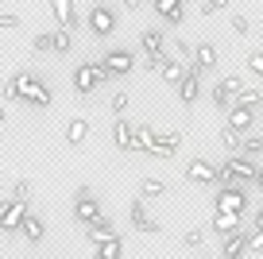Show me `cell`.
Listing matches in <instances>:
<instances>
[{
	"label": "cell",
	"instance_id": "cell-1",
	"mask_svg": "<svg viewBox=\"0 0 263 259\" xmlns=\"http://www.w3.org/2000/svg\"><path fill=\"white\" fill-rule=\"evenodd\" d=\"M16 81H20V101H27L31 108H50V85L43 78H35L31 70H20L16 73Z\"/></svg>",
	"mask_w": 263,
	"mask_h": 259
},
{
	"label": "cell",
	"instance_id": "cell-2",
	"mask_svg": "<svg viewBox=\"0 0 263 259\" xmlns=\"http://www.w3.org/2000/svg\"><path fill=\"white\" fill-rule=\"evenodd\" d=\"M105 81H108V73L101 70V62H82V66L74 70V78H70V85H74L78 97H89V93L101 89Z\"/></svg>",
	"mask_w": 263,
	"mask_h": 259
},
{
	"label": "cell",
	"instance_id": "cell-3",
	"mask_svg": "<svg viewBox=\"0 0 263 259\" xmlns=\"http://www.w3.org/2000/svg\"><path fill=\"white\" fill-rule=\"evenodd\" d=\"M101 70L108 73V81L112 78H128L132 70H136V54H132L128 47H112L101 54Z\"/></svg>",
	"mask_w": 263,
	"mask_h": 259
},
{
	"label": "cell",
	"instance_id": "cell-4",
	"mask_svg": "<svg viewBox=\"0 0 263 259\" xmlns=\"http://www.w3.org/2000/svg\"><path fill=\"white\" fill-rule=\"evenodd\" d=\"M248 209V194H244V186H236V182H232V186H221L217 190V197H213V213H244Z\"/></svg>",
	"mask_w": 263,
	"mask_h": 259
},
{
	"label": "cell",
	"instance_id": "cell-5",
	"mask_svg": "<svg viewBox=\"0 0 263 259\" xmlns=\"http://www.w3.org/2000/svg\"><path fill=\"white\" fill-rule=\"evenodd\" d=\"M240 93H244V78L229 73V78H221V81L213 85V89H209V97H213V105L221 108V113H229V108H232V101H236Z\"/></svg>",
	"mask_w": 263,
	"mask_h": 259
},
{
	"label": "cell",
	"instance_id": "cell-6",
	"mask_svg": "<svg viewBox=\"0 0 263 259\" xmlns=\"http://www.w3.org/2000/svg\"><path fill=\"white\" fill-rule=\"evenodd\" d=\"M85 24H89V31L97 35V39H108L120 20H116V8H108V4H93L89 16H85Z\"/></svg>",
	"mask_w": 263,
	"mask_h": 259
},
{
	"label": "cell",
	"instance_id": "cell-7",
	"mask_svg": "<svg viewBox=\"0 0 263 259\" xmlns=\"http://www.w3.org/2000/svg\"><path fill=\"white\" fill-rule=\"evenodd\" d=\"M221 166L229 170V178L236 182V186H252V182H255V170H259V162L248 159V155H229Z\"/></svg>",
	"mask_w": 263,
	"mask_h": 259
},
{
	"label": "cell",
	"instance_id": "cell-8",
	"mask_svg": "<svg viewBox=\"0 0 263 259\" xmlns=\"http://www.w3.org/2000/svg\"><path fill=\"white\" fill-rule=\"evenodd\" d=\"M97 217H101V197H93V190L82 186L74 194V220L78 225H93Z\"/></svg>",
	"mask_w": 263,
	"mask_h": 259
},
{
	"label": "cell",
	"instance_id": "cell-9",
	"mask_svg": "<svg viewBox=\"0 0 263 259\" xmlns=\"http://www.w3.org/2000/svg\"><path fill=\"white\" fill-rule=\"evenodd\" d=\"M182 174H186L190 186H217V166L209 159H190Z\"/></svg>",
	"mask_w": 263,
	"mask_h": 259
},
{
	"label": "cell",
	"instance_id": "cell-10",
	"mask_svg": "<svg viewBox=\"0 0 263 259\" xmlns=\"http://www.w3.org/2000/svg\"><path fill=\"white\" fill-rule=\"evenodd\" d=\"M24 217H27V201H16V197L0 201V228H4V232H20Z\"/></svg>",
	"mask_w": 263,
	"mask_h": 259
},
{
	"label": "cell",
	"instance_id": "cell-11",
	"mask_svg": "<svg viewBox=\"0 0 263 259\" xmlns=\"http://www.w3.org/2000/svg\"><path fill=\"white\" fill-rule=\"evenodd\" d=\"M47 4H50V16L58 20V27L74 35V27H78V0H47Z\"/></svg>",
	"mask_w": 263,
	"mask_h": 259
},
{
	"label": "cell",
	"instance_id": "cell-12",
	"mask_svg": "<svg viewBox=\"0 0 263 259\" xmlns=\"http://www.w3.org/2000/svg\"><path fill=\"white\" fill-rule=\"evenodd\" d=\"M252 124H255V108H252V105H232L229 113H224V128L240 132V136H248V132H252Z\"/></svg>",
	"mask_w": 263,
	"mask_h": 259
},
{
	"label": "cell",
	"instance_id": "cell-13",
	"mask_svg": "<svg viewBox=\"0 0 263 259\" xmlns=\"http://www.w3.org/2000/svg\"><path fill=\"white\" fill-rule=\"evenodd\" d=\"M140 47H143V54H147L151 62H163L166 58V35L159 31V27H147V31H140Z\"/></svg>",
	"mask_w": 263,
	"mask_h": 259
},
{
	"label": "cell",
	"instance_id": "cell-14",
	"mask_svg": "<svg viewBox=\"0 0 263 259\" xmlns=\"http://www.w3.org/2000/svg\"><path fill=\"white\" fill-rule=\"evenodd\" d=\"M132 228H136V232H159V220L155 217H151V213H147V201H143V197H136V201H132Z\"/></svg>",
	"mask_w": 263,
	"mask_h": 259
},
{
	"label": "cell",
	"instance_id": "cell-15",
	"mask_svg": "<svg viewBox=\"0 0 263 259\" xmlns=\"http://www.w3.org/2000/svg\"><path fill=\"white\" fill-rule=\"evenodd\" d=\"M182 136H186L182 128H171V132H163V136H155V147H151V155H159V159H171V155H178Z\"/></svg>",
	"mask_w": 263,
	"mask_h": 259
},
{
	"label": "cell",
	"instance_id": "cell-16",
	"mask_svg": "<svg viewBox=\"0 0 263 259\" xmlns=\"http://www.w3.org/2000/svg\"><path fill=\"white\" fill-rule=\"evenodd\" d=\"M197 97H201V73L190 66L186 78H182V85H178V101H182L186 108H194V101H197Z\"/></svg>",
	"mask_w": 263,
	"mask_h": 259
},
{
	"label": "cell",
	"instance_id": "cell-17",
	"mask_svg": "<svg viewBox=\"0 0 263 259\" xmlns=\"http://www.w3.org/2000/svg\"><path fill=\"white\" fill-rule=\"evenodd\" d=\"M190 66H194L197 73H213L217 70V47H213V43H197V47H194V62H190Z\"/></svg>",
	"mask_w": 263,
	"mask_h": 259
},
{
	"label": "cell",
	"instance_id": "cell-18",
	"mask_svg": "<svg viewBox=\"0 0 263 259\" xmlns=\"http://www.w3.org/2000/svg\"><path fill=\"white\" fill-rule=\"evenodd\" d=\"M112 143H116V151H136V128L124 116H116V124H112Z\"/></svg>",
	"mask_w": 263,
	"mask_h": 259
},
{
	"label": "cell",
	"instance_id": "cell-19",
	"mask_svg": "<svg viewBox=\"0 0 263 259\" xmlns=\"http://www.w3.org/2000/svg\"><path fill=\"white\" fill-rule=\"evenodd\" d=\"M221 259H248V232H232L221 240Z\"/></svg>",
	"mask_w": 263,
	"mask_h": 259
},
{
	"label": "cell",
	"instance_id": "cell-20",
	"mask_svg": "<svg viewBox=\"0 0 263 259\" xmlns=\"http://www.w3.org/2000/svg\"><path fill=\"white\" fill-rule=\"evenodd\" d=\"M108 236H116V228H112V217H105V213H101L93 225H85V240H89L93 248H97V244H105Z\"/></svg>",
	"mask_w": 263,
	"mask_h": 259
},
{
	"label": "cell",
	"instance_id": "cell-21",
	"mask_svg": "<svg viewBox=\"0 0 263 259\" xmlns=\"http://www.w3.org/2000/svg\"><path fill=\"white\" fill-rule=\"evenodd\" d=\"M155 12L163 16V24L178 27L182 16H186V0H155Z\"/></svg>",
	"mask_w": 263,
	"mask_h": 259
},
{
	"label": "cell",
	"instance_id": "cell-22",
	"mask_svg": "<svg viewBox=\"0 0 263 259\" xmlns=\"http://www.w3.org/2000/svg\"><path fill=\"white\" fill-rule=\"evenodd\" d=\"M159 70H163V81H166V85H174V89H178V85H182V78H186V70H190V66H186V62H178V58H171V54H166V58H163V66H159Z\"/></svg>",
	"mask_w": 263,
	"mask_h": 259
},
{
	"label": "cell",
	"instance_id": "cell-23",
	"mask_svg": "<svg viewBox=\"0 0 263 259\" xmlns=\"http://www.w3.org/2000/svg\"><path fill=\"white\" fill-rule=\"evenodd\" d=\"M209 228H213L217 236H232V232H240V217L236 213H213V220H209Z\"/></svg>",
	"mask_w": 263,
	"mask_h": 259
},
{
	"label": "cell",
	"instance_id": "cell-24",
	"mask_svg": "<svg viewBox=\"0 0 263 259\" xmlns=\"http://www.w3.org/2000/svg\"><path fill=\"white\" fill-rule=\"evenodd\" d=\"M20 232H24V240H27V244H39L43 236H47V220H43V217H31V213H27L24 225H20Z\"/></svg>",
	"mask_w": 263,
	"mask_h": 259
},
{
	"label": "cell",
	"instance_id": "cell-25",
	"mask_svg": "<svg viewBox=\"0 0 263 259\" xmlns=\"http://www.w3.org/2000/svg\"><path fill=\"white\" fill-rule=\"evenodd\" d=\"M85 136H89V120H85V116H74V120L66 124V143L70 147H82Z\"/></svg>",
	"mask_w": 263,
	"mask_h": 259
},
{
	"label": "cell",
	"instance_id": "cell-26",
	"mask_svg": "<svg viewBox=\"0 0 263 259\" xmlns=\"http://www.w3.org/2000/svg\"><path fill=\"white\" fill-rule=\"evenodd\" d=\"M124 255V244L120 236H108L105 244H97V251H93V259H120Z\"/></svg>",
	"mask_w": 263,
	"mask_h": 259
},
{
	"label": "cell",
	"instance_id": "cell-27",
	"mask_svg": "<svg viewBox=\"0 0 263 259\" xmlns=\"http://www.w3.org/2000/svg\"><path fill=\"white\" fill-rule=\"evenodd\" d=\"M50 43H54V50H50V54H58V58H66L70 50H74V35L62 31V27H58V31H50Z\"/></svg>",
	"mask_w": 263,
	"mask_h": 259
},
{
	"label": "cell",
	"instance_id": "cell-28",
	"mask_svg": "<svg viewBox=\"0 0 263 259\" xmlns=\"http://www.w3.org/2000/svg\"><path fill=\"white\" fill-rule=\"evenodd\" d=\"M155 136H159V132L151 128V124H136V151H147V155H151V147H155Z\"/></svg>",
	"mask_w": 263,
	"mask_h": 259
},
{
	"label": "cell",
	"instance_id": "cell-29",
	"mask_svg": "<svg viewBox=\"0 0 263 259\" xmlns=\"http://www.w3.org/2000/svg\"><path fill=\"white\" fill-rule=\"evenodd\" d=\"M140 197L147 201V197H166V182L163 178H143L140 182Z\"/></svg>",
	"mask_w": 263,
	"mask_h": 259
},
{
	"label": "cell",
	"instance_id": "cell-30",
	"mask_svg": "<svg viewBox=\"0 0 263 259\" xmlns=\"http://www.w3.org/2000/svg\"><path fill=\"white\" fill-rule=\"evenodd\" d=\"M240 155L259 159V155H263V136H244V139H240Z\"/></svg>",
	"mask_w": 263,
	"mask_h": 259
},
{
	"label": "cell",
	"instance_id": "cell-31",
	"mask_svg": "<svg viewBox=\"0 0 263 259\" xmlns=\"http://www.w3.org/2000/svg\"><path fill=\"white\" fill-rule=\"evenodd\" d=\"M0 101L8 105V101H20V81H16V73L12 78H4V85H0Z\"/></svg>",
	"mask_w": 263,
	"mask_h": 259
},
{
	"label": "cell",
	"instance_id": "cell-32",
	"mask_svg": "<svg viewBox=\"0 0 263 259\" xmlns=\"http://www.w3.org/2000/svg\"><path fill=\"white\" fill-rule=\"evenodd\" d=\"M240 132H232V128H221V143H224V151H232V155H240Z\"/></svg>",
	"mask_w": 263,
	"mask_h": 259
},
{
	"label": "cell",
	"instance_id": "cell-33",
	"mask_svg": "<svg viewBox=\"0 0 263 259\" xmlns=\"http://www.w3.org/2000/svg\"><path fill=\"white\" fill-rule=\"evenodd\" d=\"M128 105H132V97H128V93H112V97H108V108H112V113L116 116H124V113H128Z\"/></svg>",
	"mask_w": 263,
	"mask_h": 259
},
{
	"label": "cell",
	"instance_id": "cell-34",
	"mask_svg": "<svg viewBox=\"0 0 263 259\" xmlns=\"http://www.w3.org/2000/svg\"><path fill=\"white\" fill-rule=\"evenodd\" d=\"M182 244H186L190 251H197V248H201V244H205V232H201V228H190V232L182 236Z\"/></svg>",
	"mask_w": 263,
	"mask_h": 259
},
{
	"label": "cell",
	"instance_id": "cell-35",
	"mask_svg": "<svg viewBox=\"0 0 263 259\" xmlns=\"http://www.w3.org/2000/svg\"><path fill=\"white\" fill-rule=\"evenodd\" d=\"M31 50H35V54H50V50H54V43H50V31H47V35H35V39H31Z\"/></svg>",
	"mask_w": 263,
	"mask_h": 259
},
{
	"label": "cell",
	"instance_id": "cell-36",
	"mask_svg": "<svg viewBox=\"0 0 263 259\" xmlns=\"http://www.w3.org/2000/svg\"><path fill=\"white\" fill-rule=\"evenodd\" d=\"M166 43H171V47H174V54H178V62H182V58H190V62H194V47H190L186 39H166Z\"/></svg>",
	"mask_w": 263,
	"mask_h": 259
},
{
	"label": "cell",
	"instance_id": "cell-37",
	"mask_svg": "<svg viewBox=\"0 0 263 259\" xmlns=\"http://www.w3.org/2000/svg\"><path fill=\"white\" fill-rule=\"evenodd\" d=\"M12 197H16V201H27V197H31V182H27V178H20L16 186H12Z\"/></svg>",
	"mask_w": 263,
	"mask_h": 259
},
{
	"label": "cell",
	"instance_id": "cell-38",
	"mask_svg": "<svg viewBox=\"0 0 263 259\" xmlns=\"http://www.w3.org/2000/svg\"><path fill=\"white\" fill-rule=\"evenodd\" d=\"M255 251H263V228L248 232V255H255Z\"/></svg>",
	"mask_w": 263,
	"mask_h": 259
},
{
	"label": "cell",
	"instance_id": "cell-39",
	"mask_svg": "<svg viewBox=\"0 0 263 259\" xmlns=\"http://www.w3.org/2000/svg\"><path fill=\"white\" fill-rule=\"evenodd\" d=\"M248 70L263 81V54H259V50H252V54H248Z\"/></svg>",
	"mask_w": 263,
	"mask_h": 259
},
{
	"label": "cell",
	"instance_id": "cell-40",
	"mask_svg": "<svg viewBox=\"0 0 263 259\" xmlns=\"http://www.w3.org/2000/svg\"><path fill=\"white\" fill-rule=\"evenodd\" d=\"M229 4H232V0H205V4H201V16H213V12H224Z\"/></svg>",
	"mask_w": 263,
	"mask_h": 259
},
{
	"label": "cell",
	"instance_id": "cell-41",
	"mask_svg": "<svg viewBox=\"0 0 263 259\" xmlns=\"http://www.w3.org/2000/svg\"><path fill=\"white\" fill-rule=\"evenodd\" d=\"M16 27H20L16 12H0V31H16Z\"/></svg>",
	"mask_w": 263,
	"mask_h": 259
},
{
	"label": "cell",
	"instance_id": "cell-42",
	"mask_svg": "<svg viewBox=\"0 0 263 259\" xmlns=\"http://www.w3.org/2000/svg\"><path fill=\"white\" fill-rule=\"evenodd\" d=\"M229 24H232V31H236V35H248V31H252V24H248L244 16H232Z\"/></svg>",
	"mask_w": 263,
	"mask_h": 259
},
{
	"label": "cell",
	"instance_id": "cell-43",
	"mask_svg": "<svg viewBox=\"0 0 263 259\" xmlns=\"http://www.w3.org/2000/svg\"><path fill=\"white\" fill-rule=\"evenodd\" d=\"M120 4H124V12H136V8L143 4V0H120Z\"/></svg>",
	"mask_w": 263,
	"mask_h": 259
},
{
	"label": "cell",
	"instance_id": "cell-44",
	"mask_svg": "<svg viewBox=\"0 0 263 259\" xmlns=\"http://www.w3.org/2000/svg\"><path fill=\"white\" fill-rule=\"evenodd\" d=\"M252 186H255V190H259V194H263V166L255 170V182H252Z\"/></svg>",
	"mask_w": 263,
	"mask_h": 259
},
{
	"label": "cell",
	"instance_id": "cell-45",
	"mask_svg": "<svg viewBox=\"0 0 263 259\" xmlns=\"http://www.w3.org/2000/svg\"><path fill=\"white\" fill-rule=\"evenodd\" d=\"M255 228H263V209H259V213H255Z\"/></svg>",
	"mask_w": 263,
	"mask_h": 259
},
{
	"label": "cell",
	"instance_id": "cell-46",
	"mask_svg": "<svg viewBox=\"0 0 263 259\" xmlns=\"http://www.w3.org/2000/svg\"><path fill=\"white\" fill-rule=\"evenodd\" d=\"M0 128H4V108H0Z\"/></svg>",
	"mask_w": 263,
	"mask_h": 259
},
{
	"label": "cell",
	"instance_id": "cell-47",
	"mask_svg": "<svg viewBox=\"0 0 263 259\" xmlns=\"http://www.w3.org/2000/svg\"><path fill=\"white\" fill-rule=\"evenodd\" d=\"M0 108H4V101H0Z\"/></svg>",
	"mask_w": 263,
	"mask_h": 259
},
{
	"label": "cell",
	"instance_id": "cell-48",
	"mask_svg": "<svg viewBox=\"0 0 263 259\" xmlns=\"http://www.w3.org/2000/svg\"><path fill=\"white\" fill-rule=\"evenodd\" d=\"M151 4H155V0H151Z\"/></svg>",
	"mask_w": 263,
	"mask_h": 259
},
{
	"label": "cell",
	"instance_id": "cell-49",
	"mask_svg": "<svg viewBox=\"0 0 263 259\" xmlns=\"http://www.w3.org/2000/svg\"><path fill=\"white\" fill-rule=\"evenodd\" d=\"M259 108H263V105H259Z\"/></svg>",
	"mask_w": 263,
	"mask_h": 259
}]
</instances>
